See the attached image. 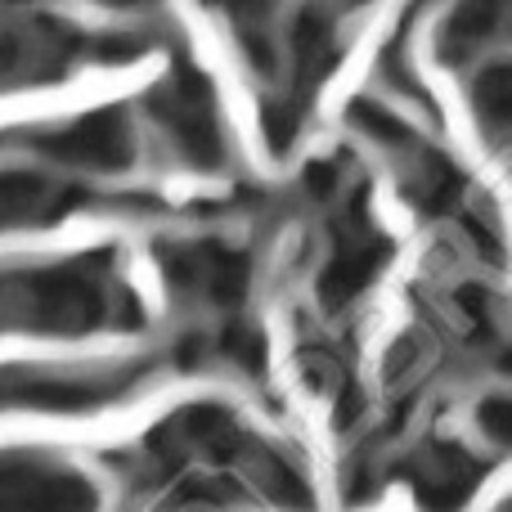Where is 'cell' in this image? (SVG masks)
<instances>
[{"label":"cell","mask_w":512,"mask_h":512,"mask_svg":"<svg viewBox=\"0 0 512 512\" xmlns=\"http://www.w3.org/2000/svg\"><path fill=\"white\" fill-rule=\"evenodd\" d=\"M144 50V41H117V36H108V41H95V54L108 63H122V59H135V54Z\"/></svg>","instance_id":"obj_22"},{"label":"cell","mask_w":512,"mask_h":512,"mask_svg":"<svg viewBox=\"0 0 512 512\" xmlns=\"http://www.w3.org/2000/svg\"><path fill=\"white\" fill-rule=\"evenodd\" d=\"M221 355L234 360L243 373H261L265 369V342L252 324H230L221 333Z\"/></svg>","instance_id":"obj_14"},{"label":"cell","mask_w":512,"mask_h":512,"mask_svg":"<svg viewBox=\"0 0 512 512\" xmlns=\"http://www.w3.org/2000/svg\"><path fill=\"white\" fill-rule=\"evenodd\" d=\"M387 252L391 248L382 239H351V243H342V248L333 252V261L319 270V283H315L319 306H324L328 315L346 310L373 279H378V270L387 265Z\"/></svg>","instance_id":"obj_4"},{"label":"cell","mask_w":512,"mask_h":512,"mask_svg":"<svg viewBox=\"0 0 512 512\" xmlns=\"http://www.w3.org/2000/svg\"><path fill=\"white\" fill-rule=\"evenodd\" d=\"M41 194H45V180H36V176H5V207H9V221H23V207H36L41 203Z\"/></svg>","instance_id":"obj_18"},{"label":"cell","mask_w":512,"mask_h":512,"mask_svg":"<svg viewBox=\"0 0 512 512\" xmlns=\"http://www.w3.org/2000/svg\"><path fill=\"white\" fill-rule=\"evenodd\" d=\"M445 459H432L427 472H414V495L423 512H459L477 490L481 468H472V454L459 445H441Z\"/></svg>","instance_id":"obj_5"},{"label":"cell","mask_w":512,"mask_h":512,"mask_svg":"<svg viewBox=\"0 0 512 512\" xmlns=\"http://www.w3.org/2000/svg\"><path fill=\"white\" fill-rule=\"evenodd\" d=\"M261 486L265 495L288 512H310V486L288 468V463H265L261 468Z\"/></svg>","instance_id":"obj_13"},{"label":"cell","mask_w":512,"mask_h":512,"mask_svg":"<svg viewBox=\"0 0 512 512\" xmlns=\"http://www.w3.org/2000/svg\"><path fill=\"white\" fill-rule=\"evenodd\" d=\"M36 149L50 153L54 162L86 171H126L135 162V135L122 108H95V113L68 122L63 131L41 135Z\"/></svg>","instance_id":"obj_3"},{"label":"cell","mask_w":512,"mask_h":512,"mask_svg":"<svg viewBox=\"0 0 512 512\" xmlns=\"http://www.w3.org/2000/svg\"><path fill=\"white\" fill-rule=\"evenodd\" d=\"M495 23H499V9H490V5L459 9V14H454V23H450V36H454L450 50H454V54H459V50H472L481 36L495 32Z\"/></svg>","instance_id":"obj_15"},{"label":"cell","mask_w":512,"mask_h":512,"mask_svg":"<svg viewBox=\"0 0 512 512\" xmlns=\"http://www.w3.org/2000/svg\"><path fill=\"white\" fill-rule=\"evenodd\" d=\"M459 306L468 310V319L486 333L490 328V292L486 288H477V283H468V288H459Z\"/></svg>","instance_id":"obj_20"},{"label":"cell","mask_w":512,"mask_h":512,"mask_svg":"<svg viewBox=\"0 0 512 512\" xmlns=\"http://www.w3.org/2000/svg\"><path fill=\"white\" fill-rule=\"evenodd\" d=\"M360 409H364V400L355 396V391H346V396H342V405H337V427H351V418L360 414Z\"/></svg>","instance_id":"obj_23"},{"label":"cell","mask_w":512,"mask_h":512,"mask_svg":"<svg viewBox=\"0 0 512 512\" xmlns=\"http://www.w3.org/2000/svg\"><path fill=\"white\" fill-rule=\"evenodd\" d=\"M153 117L171 131L180 158L198 171H216L225 162V140H221V122H216V104H212V81L189 63H176L171 77L153 90L149 99Z\"/></svg>","instance_id":"obj_1"},{"label":"cell","mask_w":512,"mask_h":512,"mask_svg":"<svg viewBox=\"0 0 512 512\" xmlns=\"http://www.w3.org/2000/svg\"><path fill=\"white\" fill-rule=\"evenodd\" d=\"M477 113L490 126H512V63H495L477 77Z\"/></svg>","instance_id":"obj_11"},{"label":"cell","mask_w":512,"mask_h":512,"mask_svg":"<svg viewBox=\"0 0 512 512\" xmlns=\"http://www.w3.org/2000/svg\"><path fill=\"white\" fill-rule=\"evenodd\" d=\"M194 270L203 292L216 301V306H239L248 297V256L225 248V243H203L194 248Z\"/></svg>","instance_id":"obj_7"},{"label":"cell","mask_w":512,"mask_h":512,"mask_svg":"<svg viewBox=\"0 0 512 512\" xmlns=\"http://www.w3.org/2000/svg\"><path fill=\"white\" fill-rule=\"evenodd\" d=\"M99 495L77 472H32L27 486L9 481V512H95Z\"/></svg>","instance_id":"obj_6"},{"label":"cell","mask_w":512,"mask_h":512,"mask_svg":"<svg viewBox=\"0 0 512 512\" xmlns=\"http://www.w3.org/2000/svg\"><path fill=\"white\" fill-rule=\"evenodd\" d=\"M306 189L315 198H328L337 189V171H333V162H310L306 167Z\"/></svg>","instance_id":"obj_21"},{"label":"cell","mask_w":512,"mask_h":512,"mask_svg":"<svg viewBox=\"0 0 512 512\" xmlns=\"http://www.w3.org/2000/svg\"><path fill=\"white\" fill-rule=\"evenodd\" d=\"M481 418V432L490 436V441H499L504 450H512V396H490L486 405L477 409Z\"/></svg>","instance_id":"obj_17"},{"label":"cell","mask_w":512,"mask_h":512,"mask_svg":"<svg viewBox=\"0 0 512 512\" xmlns=\"http://www.w3.org/2000/svg\"><path fill=\"white\" fill-rule=\"evenodd\" d=\"M499 369H504V373H512V346H508L504 355H499Z\"/></svg>","instance_id":"obj_24"},{"label":"cell","mask_w":512,"mask_h":512,"mask_svg":"<svg viewBox=\"0 0 512 512\" xmlns=\"http://www.w3.org/2000/svg\"><path fill=\"white\" fill-rule=\"evenodd\" d=\"M104 400V391L86 387V382H27L23 387H9V405H32V409H86Z\"/></svg>","instance_id":"obj_10"},{"label":"cell","mask_w":512,"mask_h":512,"mask_svg":"<svg viewBox=\"0 0 512 512\" xmlns=\"http://www.w3.org/2000/svg\"><path fill=\"white\" fill-rule=\"evenodd\" d=\"M292 54H297V81L301 86H315L319 77L333 63V50H328V27L319 23L315 14H301L297 27H292Z\"/></svg>","instance_id":"obj_9"},{"label":"cell","mask_w":512,"mask_h":512,"mask_svg":"<svg viewBox=\"0 0 512 512\" xmlns=\"http://www.w3.org/2000/svg\"><path fill=\"white\" fill-rule=\"evenodd\" d=\"M346 122L378 144H405V122H400L391 108L373 104V99H355V104L346 108Z\"/></svg>","instance_id":"obj_12"},{"label":"cell","mask_w":512,"mask_h":512,"mask_svg":"<svg viewBox=\"0 0 512 512\" xmlns=\"http://www.w3.org/2000/svg\"><path fill=\"white\" fill-rule=\"evenodd\" d=\"M261 131H265V144H270L274 158H283V153L292 149V140H297V113H288L283 104H270L261 117Z\"/></svg>","instance_id":"obj_16"},{"label":"cell","mask_w":512,"mask_h":512,"mask_svg":"<svg viewBox=\"0 0 512 512\" xmlns=\"http://www.w3.org/2000/svg\"><path fill=\"white\" fill-rule=\"evenodd\" d=\"M239 50L261 77H274V45L265 36V27H239Z\"/></svg>","instance_id":"obj_19"},{"label":"cell","mask_w":512,"mask_h":512,"mask_svg":"<svg viewBox=\"0 0 512 512\" xmlns=\"http://www.w3.org/2000/svg\"><path fill=\"white\" fill-rule=\"evenodd\" d=\"M23 301L32 324L45 328V333H90V328H99L113 315L99 279H90L81 265H59V270L32 274L23 283Z\"/></svg>","instance_id":"obj_2"},{"label":"cell","mask_w":512,"mask_h":512,"mask_svg":"<svg viewBox=\"0 0 512 512\" xmlns=\"http://www.w3.org/2000/svg\"><path fill=\"white\" fill-rule=\"evenodd\" d=\"M463 189H468V180H463V171L454 167L450 158H427V167H423V176H418V185H414V203L423 207V212H432V216H445L450 207H459L463 203Z\"/></svg>","instance_id":"obj_8"}]
</instances>
